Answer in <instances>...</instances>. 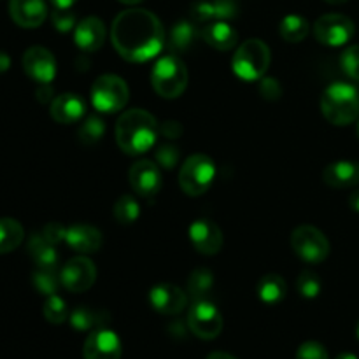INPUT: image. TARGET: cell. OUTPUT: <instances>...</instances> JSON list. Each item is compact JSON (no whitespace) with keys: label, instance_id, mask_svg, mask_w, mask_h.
<instances>
[{"label":"cell","instance_id":"cell-12","mask_svg":"<svg viewBox=\"0 0 359 359\" xmlns=\"http://www.w3.org/2000/svg\"><path fill=\"white\" fill-rule=\"evenodd\" d=\"M23 69L30 79L39 84H49L56 76V60L49 49L34 46L23 55Z\"/></svg>","mask_w":359,"mask_h":359},{"label":"cell","instance_id":"cell-18","mask_svg":"<svg viewBox=\"0 0 359 359\" xmlns=\"http://www.w3.org/2000/svg\"><path fill=\"white\" fill-rule=\"evenodd\" d=\"M11 18L23 28H37L44 23L48 16V7L44 0H11Z\"/></svg>","mask_w":359,"mask_h":359},{"label":"cell","instance_id":"cell-38","mask_svg":"<svg viewBox=\"0 0 359 359\" xmlns=\"http://www.w3.org/2000/svg\"><path fill=\"white\" fill-rule=\"evenodd\" d=\"M297 359H330L325 346L314 340L304 342L297 351Z\"/></svg>","mask_w":359,"mask_h":359},{"label":"cell","instance_id":"cell-32","mask_svg":"<svg viewBox=\"0 0 359 359\" xmlns=\"http://www.w3.org/2000/svg\"><path fill=\"white\" fill-rule=\"evenodd\" d=\"M105 133V123L104 119L98 118V116H88L83 123H81L79 130H77V135H79V140L86 146H91V144H97L98 140H102Z\"/></svg>","mask_w":359,"mask_h":359},{"label":"cell","instance_id":"cell-45","mask_svg":"<svg viewBox=\"0 0 359 359\" xmlns=\"http://www.w3.org/2000/svg\"><path fill=\"white\" fill-rule=\"evenodd\" d=\"M349 205L354 212H359V189H356L354 193H351L349 196Z\"/></svg>","mask_w":359,"mask_h":359},{"label":"cell","instance_id":"cell-19","mask_svg":"<svg viewBox=\"0 0 359 359\" xmlns=\"http://www.w3.org/2000/svg\"><path fill=\"white\" fill-rule=\"evenodd\" d=\"M65 242L72 251L93 255L102 248V233L90 224H72L65 230Z\"/></svg>","mask_w":359,"mask_h":359},{"label":"cell","instance_id":"cell-37","mask_svg":"<svg viewBox=\"0 0 359 359\" xmlns=\"http://www.w3.org/2000/svg\"><path fill=\"white\" fill-rule=\"evenodd\" d=\"M340 65L351 79L359 81V46H351L342 53Z\"/></svg>","mask_w":359,"mask_h":359},{"label":"cell","instance_id":"cell-25","mask_svg":"<svg viewBox=\"0 0 359 359\" xmlns=\"http://www.w3.org/2000/svg\"><path fill=\"white\" fill-rule=\"evenodd\" d=\"M196 37H198V30L193 21H177L168 34V46L174 53H184L195 44Z\"/></svg>","mask_w":359,"mask_h":359},{"label":"cell","instance_id":"cell-40","mask_svg":"<svg viewBox=\"0 0 359 359\" xmlns=\"http://www.w3.org/2000/svg\"><path fill=\"white\" fill-rule=\"evenodd\" d=\"M259 93H262V97L265 98V100H279L280 95H283V88H280V84L277 83L276 79H272V77H265L263 79L262 77V83H259Z\"/></svg>","mask_w":359,"mask_h":359},{"label":"cell","instance_id":"cell-36","mask_svg":"<svg viewBox=\"0 0 359 359\" xmlns=\"http://www.w3.org/2000/svg\"><path fill=\"white\" fill-rule=\"evenodd\" d=\"M179 158H181V151L172 146V144H163L154 153V160H156L158 167L167 168V170H172L179 163Z\"/></svg>","mask_w":359,"mask_h":359},{"label":"cell","instance_id":"cell-2","mask_svg":"<svg viewBox=\"0 0 359 359\" xmlns=\"http://www.w3.org/2000/svg\"><path fill=\"white\" fill-rule=\"evenodd\" d=\"M158 128L153 114L142 109H132L121 114L116 123V142L126 154H144L156 144Z\"/></svg>","mask_w":359,"mask_h":359},{"label":"cell","instance_id":"cell-10","mask_svg":"<svg viewBox=\"0 0 359 359\" xmlns=\"http://www.w3.org/2000/svg\"><path fill=\"white\" fill-rule=\"evenodd\" d=\"M354 35V23L344 14H325L314 25V37L318 42L332 48L347 44Z\"/></svg>","mask_w":359,"mask_h":359},{"label":"cell","instance_id":"cell-9","mask_svg":"<svg viewBox=\"0 0 359 359\" xmlns=\"http://www.w3.org/2000/svg\"><path fill=\"white\" fill-rule=\"evenodd\" d=\"M188 326L198 339L212 340L219 337L223 330V316L212 302L195 300V304L189 309Z\"/></svg>","mask_w":359,"mask_h":359},{"label":"cell","instance_id":"cell-11","mask_svg":"<svg viewBox=\"0 0 359 359\" xmlns=\"http://www.w3.org/2000/svg\"><path fill=\"white\" fill-rule=\"evenodd\" d=\"M95 279H97V269L91 263V259L84 258V256H77V258L67 262L60 272L62 286L72 293L88 291L93 286Z\"/></svg>","mask_w":359,"mask_h":359},{"label":"cell","instance_id":"cell-33","mask_svg":"<svg viewBox=\"0 0 359 359\" xmlns=\"http://www.w3.org/2000/svg\"><path fill=\"white\" fill-rule=\"evenodd\" d=\"M32 284H34V287L41 294L53 297L58 291V286L62 284V280L56 276V269H39L32 276Z\"/></svg>","mask_w":359,"mask_h":359},{"label":"cell","instance_id":"cell-42","mask_svg":"<svg viewBox=\"0 0 359 359\" xmlns=\"http://www.w3.org/2000/svg\"><path fill=\"white\" fill-rule=\"evenodd\" d=\"M160 133H163V137H168V139H177L182 133V126L177 121H167L160 128Z\"/></svg>","mask_w":359,"mask_h":359},{"label":"cell","instance_id":"cell-35","mask_svg":"<svg viewBox=\"0 0 359 359\" xmlns=\"http://www.w3.org/2000/svg\"><path fill=\"white\" fill-rule=\"evenodd\" d=\"M297 290L302 297L307 298V300H312V298L319 297V293H321V280H319V277L314 272L305 270L298 277Z\"/></svg>","mask_w":359,"mask_h":359},{"label":"cell","instance_id":"cell-15","mask_svg":"<svg viewBox=\"0 0 359 359\" xmlns=\"http://www.w3.org/2000/svg\"><path fill=\"white\" fill-rule=\"evenodd\" d=\"M189 241L193 248L205 256H214L223 248V233L210 219H196L189 226Z\"/></svg>","mask_w":359,"mask_h":359},{"label":"cell","instance_id":"cell-34","mask_svg":"<svg viewBox=\"0 0 359 359\" xmlns=\"http://www.w3.org/2000/svg\"><path fill=\"white\" fill-rule=\"evenodd\" d=\"M42 312H44V318L48 319L51 325H62V323H65L67 319H69V307H67L65 300L60 298L58 294L48 297Z\"/></svg>","mask_w":359,"mask_h":359},{"label":"cell","instance_id":"cell-51","mask_svg":"<svg viewBox=\"0 0 359 359\" xmlns=\"http://www.w3.org/2000/svg\"><path fill=\"white\" fill-rule=\"evenodd\" d=\"M358 137H359V123H358Z\"/></svg>","mask_w":359,"mask_h":359},{"label":"cell","instance_id":"cell-29","mask_svg":"<svg viewBox=\"0 0 359 359\" xmlns=\"http://www.w3.org/2000/svg\"><path fill=\"white\" fill-rule=\"evenodd\" d=\"M214 276L207 269L193 270L188 279V293L195 300H207V294L212 291Z\"/></svg>","mask_w":359,"mask_h":359},{"label":"cell","instance_id":"cell-6","mask_svg":"<svg viewBox=\"0 0 359 359\" xmlns=\"http://www.w3.org/2000/svg\"><path fill=\"white\" fill-rule=\"evenodd\" d=\"M216 177V165L207 154H193L182 163L179 172V184L189 196H200L207 193Z\"/></svg>","mask_w":359,"mask_h":359},{"label":"cell","instance_id":"cell-14","mask_svg":"<svg viewBox=\"0 0 359 359\" xmlns=\"http://www.w3.org/2000/svg\"><path fill=\"white\" fill-rule=\"evenodd\" d=\"M128 179L133 191L146 198L158 195L161 189V182H163L158 163H153L149 160H140L133 163L130 168Z\"/></svg>","mask_w":359,"mask_h":359},{"label":"cell","instance_id":"cell-1","mask_svg":"<svg viewBox=\"0 0 359 359\" xmlns=\"http://www.w3.org/2000/svg\"><path fill=\"white\" fill-rule=\"evenodd\" d=\"M111 37L119 56L133 63L154 58L165 44L163 25L146 9L119 13L112 23Z\"/></svg>","mask_w":359,"mask_h":359},{"label":"cell","instance_id":"cell-26","mask_svg":"<svg viewBox=\"0 0 359 359\" xmlns=\"http://www.w3.org/2000/svg\"><path fill=\"white\" fill-rule=\"evenodd\" d=\"M287 293V284L277 273H266L258 283V297L263 304L277 305L284 300Z\"/></svg>","mask_w":359,"mask_h":359},{"label":"cell","instance_id":"cell-22","mask_svg":"<svg viewBox=\"0 0 359 359\" xmlns=\"http://www.w3.org/2000/svg\"><path fill=\"white\" fill-rule=\"evenodd\" d=\"M323 181L335 189L354 188L359 184V163L356 161H335L325 167Z\"/></svg>","mask_w":359,"mask_h":359},{"label":"cell","instance_id":"cell-8","mask_svg":"<svg viewBox=\"0 0 359 359\" xmlns=\"http://www.w3.org/2000/svg\"><path fill=\"white\" fill-rule=\"evenodd\" d=\"M291 248L305 263H323L330 255V242L321 230L302 224L291 233Z\"/></svg>","mask_w":359,"mask_h":359},{"label":"cell","instance_id":"cell-24","mask_svg":"<svg viewBox=\"0 0 359 359\" xmlns=\"http://www.w3.org/2000/svg\"><path fill=\"white\" fill-rule=\"evenodd\" d=\"M28 252H30L32 259L39 269H56L58 263V252H56L55 245L44 238V235H32L28 241Z\"/></svg>","mask_w":359,"mask_h":359},{"label":"cell","instance_id":"cell-44","mask_svg":"<svg viewBox=\"0 0 359 359\" xmlns=\"http://www.w3.org/2000/svg\"><path fill=\"white\" fill-rule=\"evenodd\" d=\"M9 67H11L9 55H7V53H4V51H0V74L6 72V70L9 69Z\"/></svg>","mask_w":359,"mask_h":359},{"label":"cell","instance_id":"cell-31","mask_svg":"<svg viewBox=\"0 0 359 359\" xmlns=\"http://www.w3.org/2000/svg\"><path fill=\"white\" fill-rule=\"evenodd\" d=\"M114 217L119 224H132L139 219L140 205L132 195L119 196L118 202L114 203Z\"/></svg>","mask_w":359,"mask_h":359},{"label":"cell","instance_id":"cell-23","mask_svg":"<svg viewBox=\"0 0 359 359\" xmlns=\"http://www.w3.org/2000/svg\"><path fill=\"white\" fill-rule=\"evenodd\" d=\"M203 41L217 51H230L237 44L238 34L228 21H210L202 28Z\"/></svg>","mask_w":359,"mask_h":359},{"label":"cell","instance_id":"cell-7","mask_svg":"<svg viewBox=\"0 0 359 359\" xmlns=\"http://www.w3.org/2000/svg\"><path fill=\"white\" fill-rule=\"evenodd\" d=\"M128 84L114 74H104L91 86V104L97 111L114 114L128 102Z\"/></svg>","mask_w":359,"mask_h":359},{"label":"cell","instance_id":"cell-21","mask_svg":"<svg viewBox=\"0 0 359 359\" xmlns=\"http://www.w3.org/2000/svg\"><path fill=\"white\" fill-rule=\"evenodd\" d=\"M51 118L56 123L62 125H70V123H77L83 119L86 114V104L83 98L76 93H63L58 95L55 100L51 102Z\"/></svg>","mask_w":359,"mask_h":359},{"label":"cell","instance_id":"cell-39","mask_svg":"<svg viewBox=\"0 0 359 359\" xmlns=\"http://www.w3.org/2000/svg\"><path fill=\"white\" fill-rule=\"evenodd\" d=\"M51 20L56 30L69 32L72 30L74 25H76V14L70 9H55L51 14Z\"/></svg>","mask_w":359,"mask_h":359},{"label":"cell","instance_id":"cell-41","mask_svg":"<svg viewBox=\"0 0 359 359\" xmlns=\"http://www.w3.org/2000/svg\"><path fill=\"white\" fill-rule=\"evenodd\" d=\"M65 226H62V224L58 223H49L46 224L44 230H42V235H44V238L48 242H51L53 245H56L58 242L65 241Z\"/></svg>","mask_w":359,"mask_h":359},{"label":"cell","instance_id":"cell-4","mask_svg":"<svg viewBox=\"0 0 359 359\" xmlns=\"http://www.w3.org/2000/svg\"><path fill=\"white\" fill-rule=\"evenodd\" d=\"M270 65V48L259 39H249L242 42L241 48L233 55L231 67L235 76L242 81H259L265 76Z\"/></svg>","mask_w":359,"mask_h":359},{"label":"cell","instance_id":"cell-17","mask_svg":"<svg viewBox=\"0 0 359 359\" xmlns=\"http://www.w3.org/2000/svg\"><path fill=\"white\" fill-rule=\"evenodd\" d=\"M237 0H198L191 6V16L196 23H210V21H228L237 18Z\"/></svg>","mask_w":359,"mask_h":359},{"label":"cell","instance_id":"cell-20","mask_svg":"<svg viewBox=\"0 0 359 359\" xmlns=\"http://www.w3.org/2000/svg\"><path fill=\"white\" fill-rule=\"evenodd\" d=\"M105 25L100 18L88 16L76 27L74 41L81 51L95 53L104 46L105 42Z\"/></svg>","mask_w":359,"mask_h":359},{"label":"cell","instance_id":"cell-28","mask_svg":"<svg viewBox=\"0 0 359 359\" xmlns=\"http://www.w3.org/2000/svg\"><path fill=\"white\" fill-rule=\"evenodd\" d=\"M279 34L286 42H302L309 35V21L300 14H287L280 21Z\"/></svg>","mask_w":359,"mask_h":359},{"label":"cell","instance_id":"cell-50","mask_svg":"<svg viewBox=\"0 0 359 359\" xmlns=\"http://www.w3.org/2000/svg\"><path fill=\"white\" fill-rule=\"evenodd\" d=\"M356 335H358V339H359V323H358V328H356Z\"/></svg>","mask_w":359,"mask_h":359},{"label":"cell","instance_id":"cell-5","mask_svg":"<svg viewBox=\"0 0 359 359\" xmlns=\"http://www.w3.org/2000/svg\"><path fill=\"white\" fill-rule=\"evenodd\" d=\"M154 91L163 98H177L188 86V70L181 58L167 55L160 58L151 72Z\"/></svg>","mask_w":359,"mask_h":359},{"label":"cell","instance_id":"cell-47","mask_svg":"<svg viewBox=\"0 0 359 359\" xmlns=\"http://www.w3.org/2000/svg\"><path fill=\"white\" fill-rule=\"evenodd\" d=\"M335 359H358V356L353 353H340Z\"/></svg>","mask_w":359,"mask_h":359},{"label":"cell","instance_id":"cell-49","mask_svg":"<svg viewBox=\"0 0 359 359\" xmlns=\"http://www.w3.org/2000/svg\"><path fill=\"white\" fill-rule=\"evenodd\" d=\"M325 2H328V4H344V2H347V0H325Z\"/></svg>","mask_w":359,"mask_h":359},{"label":"cell","instance_id":"cell-16","mask_svg":"<svg viewBox=\"0 0 359 359\" xmlns=\"http://www.w3.org/2000/svg\"><path fill=\"white\" fill-rule=\"evenodd\" d=\"M149 304L153 309L160 314L165 316H175L179 312L184 311L186 304H188V297L181 287L174 286V284H156L151 287L149 291Z\"/></svg>","mask_w":359,"mask_h":359},{"label":"cell","instance_id":"cell-30","mask_svg":"<svg viewBox=\"0 0 359 359\" xmlns=\"http://www.w3.org/2000/svg\"><path fill=\"white\" fill-rule=\"evenodd\" d=\"M69 321L77 332H88V330L98 328L105 319H100V312L90 307H77L70 312Z\"/></svg>","mask_w":359,"mask_h":359},{"label":"cell","instance_id":"cell-48","mask_svg":"<svg viewBox=\"0 0 359 359\" xmlns=\"http://www.w3.org/2000/svg\"><path fill=\"white\" fill-rule=\"evenodd\" d=\"M118 2L126 4V6H135V4H140L142 0H118Z\"/></svg>","mask_w":359,"mask_h":359},{"label":"cell","instance_id":"cell-27","mask_svg":"<svg viewBox=\"0 0 359 359\" xmlns=\"http://www.w3.org/2000/svg\"><path fill=\"white\" fill-rule=\"evenodd\" d=\"M23 226L13 217H0V255L14 251L23 242Z\"/></svg>","mask_w":359,"mask_h":359},{"label":"cell","instance_id":"cell-3","mask_svg":"<svg viewBox=\"0 0 359 359\" xmlns=\"http://www.w3.org/2000/svg\"><path fill=\"white\" fill-rule=\"evenodd\" d=\"M321 111L335 126H347L359 116V95L347 83H333L321 97Z\"/></svg>","mask_w":359,"mask_h":359},{"label":"cell","instance_id":"cell-46","mask_svg":"<svg viewBox=\"0 0 359 359\" xmlns=\"http://www.w3.org/2000/svg\"><path fill=\"white\" fill-rule=\"evenodd\" d=\"M207 359H237L235 356H231V354L228 353H221V351H216V353H210Z\"/></svg>","mask_w":359,"mask_h":359},{"label":"cell","instance_id":"cell-13","mask_svg":"<svg viewBox=\"0 0 359 359\" xmlns=\"http://www.w3.org/2000/svg\"><path fill=\"white\" fill-rule=\"evenodd\" d=\"M83 354L84 359H121V340L112 330L97 328L88 335Z\"/></svg>","mask_w":359,"mask_h":359},{"label":"cell","instance_id":"cell-43","mask_svg":"<svg viewBox=\"0 0 359 359\" xmlns=\"http://www.w3.org/2000/svg\"><path fill=\"white\" fill-rule=\"evenodd\" d=\"M76 2L77 0H51V4L55 9H70V7H72Z\"/></svg>","mask_w":359,"mask_h":359}]
</instances>
